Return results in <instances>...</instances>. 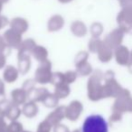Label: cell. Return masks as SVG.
Instances as JSON below:
<instances>
[{
  "instance_id": "1",
  "label": "cell",
  "mask_w": 132,
  "mask_h": 132,
  "mask_svg": "<svg viewBox=\"0 0 132 132\" xmlns=\"http://www.w3.org/2000/svg\"><path fill=\"white\" fill-rule=\"evenodd\" d=\"M81 132H109V123L102 115L92 114L85 118Z\"/></svg>"
}]
</instances>
